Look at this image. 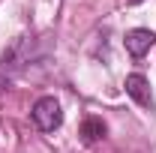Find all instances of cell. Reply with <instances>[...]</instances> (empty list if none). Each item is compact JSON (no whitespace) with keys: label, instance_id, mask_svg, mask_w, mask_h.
<instances>
[{"label":"cell","instance_id":"obj_1","mask_svg":"<svg viewBox=\"0 0 156 153\" xmlns=\"http://www.w3.org/2000/svg\"><path fill=\"white\" fill-rule=\"evenodd\" d=\"M30 117H33V123H36L42 132H54V129H60V123H63V111H60V102L54 99V96L36 99Z\"/></svg>","mask_w":156,"mask_h":153},{"label":"cell","instance_id":"obj_2","mask_svg":"<svg viewBox=\"0 0 156 153\" xmlns=\"http://www.w3.org/2000/svg\"><path fill=\"white\" fill-rule=\"evenodd\" d=\"M123 45H126V51H129L132 57H144L156 45V33L147 30V27H135V30H129V33L123 36Z\"/></svg>","mask_w":156,"mask_h":153},{"label":"cell","instance_id":"obj_3","mask_svg":"<svg viewBox=\"0 0 156 153\" xmlns=\"http://www.w3.org/2000/svg\"><path fill=\"white\" fill-rule=\"evenodd\" d=\"M126 93L135 99L141 108H150L153 111V93H150V81L141 75V72H132V75H126Z\"/></svg>","mask_w":156,"mask_h":153},{"label":"cell","instance_id":"obj_4","mask_svg":"<svg viewBox=\"0 0 156 153\" xmlns=\"http://www.w3.org/2000/svg\"><path fill=\"white\" fill-rule=\"evenodd\" d=\"M105 123L99 120V117H87L84 120V126H81V138L87 141V144H93V141H99V138H105Z\"/></svg>","mask_w":156,"mask_h":153}]
</instances>
